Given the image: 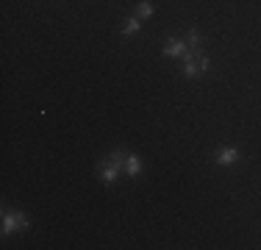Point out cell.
Instances as JSON below:
<instances>
[{"label":"cell","instance_id":"1","mask_svg":"<svg viewBox=\"0 0 261 250\" xmlns=\"http://www.w3.org/2000/svg\"><path fill=\"white\" fill-rule=\"evenodd\" d=\"M125 159H128L125 150H114V153H111L109 159L100 164V181H103L106 186H111L117 181V175L125 170Z\"/></svg>","mask_w":261,"mask_h":250},{"label":"cell","instance_id":"2","mask_svg":"<svg viewBox=\"0 0 261 250\" xmlns=\"http://www.w3.org/2000/svg\"><path fill=\"white\" fill-rule=\"evenodd\" d=\"M28 228V217L22 211H3V225H0V234L9 236L14 231H25Z\"/></svg>","mask_w":261,"mask_h":250},{"label":"cell","instance_id":"3","mask_svg":"<svg viewBox=\"0 0 261 250\" xmlns=\"http://www.w3.org/2000/svg\"><path fill=\"white\" fill-rule=\"evenodd\" d=\"M242 159V153H239V147H220L214 153V161L220 167H228V164H236V161Z\"/></svg>","mask_w":261,"mask_h":250},{"label":"cell","instance_id":"4","mask_svg":"<svg viewBox=\"0 0 261 250\" xmlns=\"http://www.w3.org/2000/svg\"><path fill=\"white\" fill-rule=\"evenodd\" d=\"M128 175V178H139V172H142V159L136 153H128V159H125V170H122Z\"/></svg>","mask_w":261,"mask_h":250},{"label":"cell","instance_id":"5","mask_svg":"<svg viewBox=\"0 0 261 250\" xmlns=\"http://www.w3.org/2000/svg\"><path fill=\"white\" fill-rule=\"evenodd\" d=\"M197 75H203V67H200V61H197V53H195V59L184 61V78H197Z\"/></svg>","mask_w":261,"mask_h":250},{"label":"cell","instance_id":"6","mask_svg":"<svg viewBox=\"0 0 261 250\" xmlns=\"http://www.w3.org/2000/svg\"><path fill=\"white\" fill-rule=\"evenodd\" d=\"M139 28H142V20L139 17H128L125 22H122V36H134V34H139Z\"/></svg>","mask_w":261,"mask_h":250},{"label":"cell","instance_id":"7","mask_svg":"<svg viewBox=\"0 0 261 250\" xmlns=\"http://www.w3.org/2000/svg\"><path fill=\"white\" fill-rule=\"evenodd\" d=\"M153 14H156V6H153V3H147V0L136 3V17H139V20H150Z\"/></svg>","mask_w":261,"mask_h":250},{"label":"cell","instance_id":"8","mask_svg":"<svg viewBox=\"0 0 261 250\" xmlns=\"http://www.w3.org/2000/svg\"><path fill=\"white\" fill-rule=\"evenodd\" d=\"M200 42H203L200 31H197V28H189V34H186V45H189L192 50H200Z\"/></svg>","mask_w":261,"mask_h":250}]
</instances>
